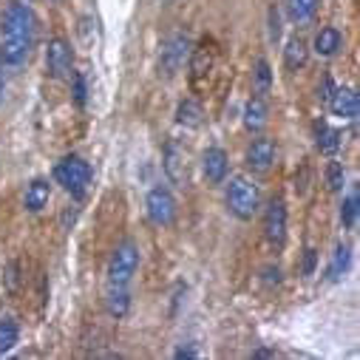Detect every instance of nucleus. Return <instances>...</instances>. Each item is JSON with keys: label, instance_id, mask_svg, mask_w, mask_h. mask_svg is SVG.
<instances>
[{"label": "nucleus", "instance_id": "1", "mask_svg": "<svg viewBox=\"0 0 360 360\" xmlns=\"http://www.w3.org/2000/svg\"><path fill=\"white\" fill-rule=\"evenodd\" d=\"M34 46V15L26 4L12 0L0 20V65L18 71L26 65Z\"/></svg>", "mask_w": 360, "mask_h": 360}, {"label": "nucleus", "instance_id": "2", "mask_svg": "<svg viewBox=\"0 0 360 360\" xmlns=\"http://www.w3.org/2000/svg\"><path fill=\"white\" fill-rule=\"evenodd\" d=\"M227 207L238 221H250L261 207L258 185L247 176H233L227 185Z\"/></svg>", "mask_w": 360, "mask_h": 360}, {"label": "nucleus", "instance_id": "3", "mask_svg": "<svg viewBox=\"0 0 360 360\" xmlns=\"http://www.w3.org/2000/svg\"><path fill=\"white\" fill-rule=\"evenodd\" d=\"M54 179L57 185H63L65 193H71L74 199H82L88 185H91V165L82 156H65L54 165Z\"/></svg>", "mask_w": 360, "mask_h": 360}, {"label": "nucleus", "instance_id": "4", "mask_svg": "<svg viewBox=\"0 0 360 360\" xmlns=\"http://www.w3.org/2000/svg\"><path fill=\"white\" fill-rule=\"evenodd\" d=\"M136 266H139V247L125 238L108 261V287H128L131 278L136 276Z\"/></svg>", "mask_w": 360, "mask_h": 360}, {"label": "nucleus", "instance_id": "5", "mask_svg": "<svg viewBox=\"0 0 360 360\" xmlns=\"http://www.w3.org/2000/svg\"><path fill=\"white\" fill-rule=\"evenodd\" d=\"M46 68L51 79H68L74 71V49L65 37H51L46 49Z\"/></svg>", "mask_w": 360, "mask_h": 360}, {"label": "nucleus", "instance_id": "6", "mask_svg": "<svg viewBox=\"0 0 360 360\" xmlns=\"http://www.w3.org/2000/svg\"><path fill=\"white\" fill-rule=\"evenodd\" d=\"M148 219L156 224V227H170L176 221V199L167 188H153L148 193Z\"/></svg>", "mask_w": 360, "mask_h": 360}, {"label": "nucleus", "instance_id": "7", "mask_svg": "<svg viewBox=\"0 0 360 360\" xmlns=\"http://www.w3.org/2000/svg\"><path fill=\"white\" fill-rule=\"evenodd\" d=\"M188 54H191V40H188V34H173V37H167L165 46H162V54H159V68L165 71V77H173L179 68H182L185 60H188Z\"/></svg>", "mask_w": 360, "mask_h": 360}, {"label": "nucleus", "instance_id": "8", "mask_svg": "<svg viewBox=\"0 0 360 360\" xmlns=\"http://www.w3.org/2000/svg\"><path fill=\"white\" fill-rule=\"evenodd\" d=\"M264 236L273 247H281L287 241V207L281 199H273L264 213Z\"/></svg>", "mask_w": 360, "mask_h": 360}, {"label": "nucleus", "instance_id": "9", "mask_svg": "<svg viewBox=\"0 0 360 360\" xmlns=\"http://www.w3.org/2000/svg\"><path fill=\"white\" fill-rule=\"evenodd\" d=\"M162 167H165V176L167 182L176 185V188H185V179H188V165H185V148L179 145L176 139H170L165 145V153H162Z\"/></svg>", "mask_w": 360, "mask_h": 360}, {"label": "nucleus", "instance_id": "10", "mask_svg": "<svg viewBox=\"0 0 360 360\" xmlns=\"http://www.w3.org/2000/svg\"><path fill=\"white\" fill-rule=\"evenodd\" d=\"M273 162H276V142L266 136L252 139V145L247 148V167L255 173H266L273 167Z\"/></svg>", "mask_w": 360, "mask_h": 360}, {"label": "nucleus", "instance_id": "11", "mask_svg": "<svg viewBox=\"0 0 360 360\" xmlns=\"http://www.w3.org/2000/svg\"><path fill=\"white\" fill-rule=\"evenodd\" d=\"M202 170H205V179L210 185H221L227 179V170H230V156L227 150L221 148H207L205 150V159H202Z\"/></svg>", "mask_w": 360, "mask_h": 360}, {"label": "nucleus", "instance_id": "12", "mask_svg": "<svg viewBox=\"0 0 360 360\" xmlns=\"http://www.w3.org/2000/svg\"><path fill=\"white\" fill-rule=\"evenodd\" d=\"M326 105L340 120H357V111H360V100L352 88H335L332 97L326 100Z\"/></svg>", "mask_w": 360, "mask_h": 360}, {"label": "nucleus", "instance_id": "13", "mask_svg": "<svg viewBox=\"0 0 360 360\" xmlns=\"http://www.w3.org/2000/svg\"><path fill=\"white\" fill-rule=\"evenodd\" d=\"M49 199H51L49 179H32L29 188H26V196H23V207L29 213H40L43 207H49Z\"/></svg>", "mask_w": 360, "mask_h": 360}, {"label": "nucleus", "instance_id": "14", "mask_svg": "<svg viewBox=\"0 0 360 360\" xmlns=\"http://www.w3.org/2000/svg\"><path fill=\"white\" fill-rule=\"evenodd\" d=\"M315 54H321V57H335L340 49H343V34L335 29V26H326V29H321L318 34H315Z\"/></svg>", "mask_w": 360, "mask_h": 360}, {"label": "nucleus", "instance_id": "15", "mask_svg": "<svg viewBox=\"0 0 360 360\" xmlns=\"http://www.w3.org/2000/svg\"><path fill=\"white\" fill-rule=\"evenodd\" d=\"M176 122L182 125V128L196 131L205 122V108L196 100H182V103H179V108H176Z\"/></svg>", "mask_w": 360, "mask_h": 360}, {"label": "nucleus", "instance_id": "16", "mask_svg": "<svg viewBox=\"0 0 360 360\" xmlns=\"http://www.w3.org/2000/svg\"><path fill=\"white\" fill-rule=\"evenodd\" d=\"M315 145H318V150L323 156H335L338 148H340V131H335L323 120H318L315 122Z\"/></svg>", "mask_w": 360, "mask_h": 360}, {"label": "nucleus", "instance_id": "17", "mask_svg": "<svg viewBox=\"0 0 360 360\" xmlns=\"http://www.w3.org/2000/svg\"><path fill=\"white\" fill-rule=\"evenodd\" d=\"M105 309H108L111 318L122 321V318L131 312V292H128V287H108Z\"/></svg>", "mask_w": 360, "mask_h": 360}, {"label": "nucleus", "instance_id": "18", "mask_svg": "<svg viewBox=\"0 0 360 360\" xmlns=\"http://www.w3.org/2000/svg\"><path fill=\"white\" fill-rule=\"evenodd\" d=\"M318 4H321V0H284L290 20L298 23V26H307L318 15Z\"/></svg>", "mask_w": 360, "mask_h": 360}, {"label": "nucleus", "instance_id": "19", "mask_svg": "<svg viewBox=\"0 0 360 360\" xmlns=\"http://www.w3.org/2000/svg\"><path fill=\"white\" fill-rule=\"evenodd\" d=\"M264 125H266V103H264V97H252L244 105V128L258 134Z\"/></svg>", "mask_w": 360, "mask_h": 360}, {"label": "nucleus", "instance_id": "20", "mask_svg": "<svg viewBox=\"0 0 360 360\" xmlns=\"http://www.w3.org/2000/svg\"><path fill=\"white\" fill-rule=\"evenodd\" d=\"M307 60H309V49H307V43H304L298 34L290 37V43H287V49H284V65H287L290 71H298V68L307 65Z\"/></svg>", "mask_w": 360, "mask_h": 360}, {"label": "nucleus", "instance_id": "21", "mask_svg": "<svg viewBox=\"0 0 360 360\" xmlns=\"http://www.w3.org/2000/svg\"><path fill=\"white\" fill-rule=\"evenodd\" d=\"M349 258H352V252H349V247L346 244H338L335 247V252H332V258H329V266H326V278L335 284V281H340L343 276H346V269H349Z\"/></svg>", "mask_w": 360, "mask_h": 360}, {"label": "nucleus", "instance_id": "22", "mask_svg": "<svg viewBox=\"0 0 360 360\" xmlns=\"http://www.w3.org/2000/svg\"><path fill=\"white\" fill-rule=\"evenodd\" d=\"M18 340H20L18 323H15L12 318H0V354L12 352V349L18 346Z\"/></svg>", "mask_w": 360, "mask_h": 360}, {"label": "nucleus", "instance_id": "23", "mask_svg": "<svg viewBox=\"0 0 360 360\" xmlns=\"http://www.w3.org/2000/svg\"><path fill=\"white\" fill-rule=\"evenodd\" d=\"M357 216H360V196H357V191H352L343 199V205H340V221H343V227L346 230H354Z\"/></svg>", "mask_w": 360, "mask_h": 360}, {"label": "nucleus", "instance_id": "24", "mask_svg": "<svg viewBox=\"0 0 360 360\" xmlns=\"http://www.w3.org/2000/svg\"><path fill=\"white\" fill-rule=\"evenodd\" d=\"M210 68H213V54H210L205 46L196 49L193 57H191V77H193V79H202Z\"/></svg>", "mask_w": 360, "mask_h": 360}, {"label": "nucleus", "instance_id": "25", "mask_svg": "<svg viewBox=\"0 0 360 360\" xmlns=\"http://www.w3.org/2000/svg\"><path fill=\"white\" fill-rule=\"evenodd\" d=\"M269 85H273V71H269V63L264 57L255 60V91L258 97H264L269 91Z\"/></svg>", "mask_w": 360, "mask_h": 360}, {"label": "nucleus", "instance_id": "26", "mask_svg": "<svg viewBox=\"0 0 360 360\" xmlns=\"http://www.w3.org/2000/svg\"><path fill=\"white\" fill-rule=\"evenodd\" d=\"M343 185H346V170H343V165H340V162H329V167H326V188H329L332 193H340Z\"/></svg>", "mask_w": 360, "mask_h": 360}, {"label": "nucleus", "instance_id": "27", "mask_svg": "<svg viewBox=\"0 0 360 360\" xmlns=\"http://www.w3.org/2000/svg\"><path fill=\"white\" fill-rule=\"evenodd\" d=\"M74 77V103L79 105V108H85V103H88V88H85V77L82 74H71Z\"/></svg>", "mask_w": 360, "mask_h": 360}, {"label": "nucleus", "instance_id": "28", "mask_svg": "<svg viewBox=\"0 0 360 360\" xmlns=\"http://www.w3.org/2000/svg\"><path fill=\"white\" fill-rule=\"evenodd\" d=\"M315 264H318V252L312 247L304 250V266H301V273L304 276H315Z\"/></svg>", "mask_w": 360, "mask_h": 360}, {"label": "nucleus", "instance_id": "29", "mask_svg": "<svg viewBox=\"0 0 360 360\" xmlns=\"http://www.w3.org/2000/svg\"><path fill=\"white\" fill-rule=\"evenodd\" d=\"M278 37H281V20H278L276 9H269V40L278 43Z\"/></svg>", "mask_w": 360, "mask_h": 360}, {"label": "nucleus", "instance_id": "30", "mask_svg": "<svg viewBox=\"0 0 360 360\" xmlns=\"http://www.w3.org/2000/svg\"><path fill=\"white\" fill-rule=\"evenodd\" d=\"M173 357H176V360H196V357H202V352H199L196 346H179V349L173 352Z\"/></svg>", "mask_w": 360, "mask_h": 360}, {"label": "nucleus", "instance_id": "31", "mask_svg": "<svg viewBox=\"0 0 360 360\" xmlns=\"http://www.w3.org/2000/svg\"><path fill=\"white\" fill-rule=\"evenodd\" d=\"M332 91H335L332 77H323V79H321V88H318V100H321V103H326V100L332 97Z\"/></svg>", "mask_w": 360, "mask_h": 360}, {"label": "nucleus", "instance_id": "32", "mask_svg": "<svg viewBox=\"0 0 360 360\" xmlns=\"http://www.w3.org/2000/svg\"><path fill=\"white\" fill-rule=\"evenodd\" d=\"M264 281H266V284H278V281H281V269H278V266H266V269H264Z\"/></svg>", "mask_w": 360, "mask_h": 360}, {"label": "nucleus", "instance_id": "33", "mask_svg": "<svg viewBox=\"0 0 360 360\" xmlns=\"http://www.w3.org/2000/svg\"><path fill=\"white\" fill-rule=\"evenodd\" d=\"M6 284H9V290H18V264L15 261L6 269Z\"/></svg>", "mask_w": 360, "mask_h": 360}, {"label": "nucleus", "instance_id": "34", "mask_svg": "<svg viewBox=\"0 0 360 360\" xmlns=\"http://www.w3.org/2000/svg\"><path fill=\"white\" fill-rule=\"evenodd\" d=\"M252 357H276V352L273 349H255Z\"/></svg>", "mask_w": 360, "mask_h": 360}, {"label": "nucleus", "instance_id": "35", "mask_svg": "<svg viewBox=\"0 0 360 360\" xmlns=\"http://www.w3.org/2000/svg\"><path fill=\"white\" fill-rule=\"evenodd\" d=\"M0 105H4V79H0Z\"/></svg>", "mask_w": 360, "mask_h": 360}, {"label": "nucleus", "instance_id": "36", "mask_svg": "<svg viewBox=\"0 0 360 360\" xmlns=\"http://www.w3.org/2000/svg\"><path fill=\"white\" fill-rule=\"evenodd\" d=\"M167 4H173V0H167Z\"/></svg>", "mask_w": 360, "mask_h": 360}]
</instances>
